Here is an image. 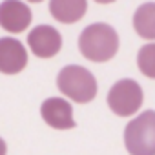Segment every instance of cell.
Segmentation results:
<instances>
[{"label":"cell","mask_w":155,"mask_h":155,"mask_svg":"<svg viewBox=\"0 0 155 155\" xmlns=\"http://www.w3.org/2000/svg\"><path fill=\"white\" fill-rule=\"evenodd\" d=\"M124 146L130 155H155V111L146 110L124 128Z\"/></svg>","instance_id":"cell-3"},{"label":"cell","mask_w":155,"mask_h":155,"mask_svg":"<svg viewBox=\"0 0 155 155\" xmlns=\"http://www.w3.org/2000/svg\"><path fill=\"white\" fill-rule=\"evenodd\" d=\"M28 46H29V49L33 51L35 57L51 58L62 48V35L55 28H51L48 24H42V26L33 28L28 33Z\"/></svg>","instance_id":"cell-5"},{"label":"cell","mask_w":155,"mask_h":155,"mask_svg":"<svg viewBox=\"0 0 155 155\" xmlns=\"http://www.w3.org/2000/svg\"><path fill=\"white\" fill-rule=\"evenodd\" d=\"M95 2H99V4H111V2H115V0H95Z\"/></svg>","instance_id":"cell-13"},{"label":"cell","mask_w":155,"mask_h":155,"mask_svg":"<svg viewBox=\"0 0 155 155\" xmlns=\"http://www.w3.org/2000/svg\"><path fill=\"white\" fill-rule=\"evenodd\" d=\"M28 66V51L20 40L4 37L0 38V73L17 75Z\"/></svg>","instance_id":"cell-8"},{"label":"cell","mask_w":155,"mask_h":155,"mask_svg":"<svg viewBox=\"0 0 155 155\" xmlns=\"http://www.w3.org/2000/svg\"><path fill=\"white\" fill-rule=\"evenodd\" d=\"M40 115L44 122L55 130H71L75 128V119H73V108L66 99L60 97H51L46 99L40 106Z\"/></svg>","instance_id":"cell-7"},{"label":"cell","mask_w":155,"mask_h":155,"mask_svg":"<svg viewBox=\"0 0 155 155\" xmlns=\"http://www.w3.org/2000/svg\"><path fill=\"white\" fill-rule=\"evenodd\" d=\"M28 2H33V4H38V2H42V0H28Z\"/></svg>","instance_id":"cell-14"},{"label":"cell","mask_w":155,"mask_h":155,"mask_svg":"<svg viewBox=\"0 0 155 155\" xmlns=\"http://www.w3.org/2000/svg\"><path fill=\"white\" fill-rule=\"evenodd\" d=\"M57 88L62 95L77 104H88L97 97V81L90 69L82 66H66L57 77Z\"/></svg>","instance_id":"cell-2"},{"label":"cell","mask_w":155,"mask_h":155,"mask_svg":"<svg viewBox=\"0 0 155 155\" xmlns=\"http://www.w3.org/2000/svg\"><path fill=\"white\" fill-rule=\"evenodd\" d=\"M106 101H108L110 110L115 115L131 117L142 106L144 95H142V88L139 86V82H135L133 79H120L110 88Z\"/></svg>","instance_id":"cell-4"},{"label":"cell","mask_w":155,"mask_h":155,"mask_svg":"<svg viewBox=\"0 0 155 155\" xmlns=\"http://www.w3.org/2000/svg\"><path fill=\"white\" fill-rule=\"evenodd\" d=\"M133 28L140 38L155 40V2H146L135 9Z\"/></svg>","instance_id":"cell-10"},{"label":"cell","mask_w":155,"mask_h":155,"mask_svg":"<svg viewBox=\"0 0 155 155\" xmlns=\"http://www.w3.org/2000/svg\"><path fill=\"white\" fill-rule=\"evenodd\" d=\"M6 153H8V146H6L4 139L0 137V155H6Z\"/></svg>","instance_id":"cell-12"},{"label":"cell","mask_w":155,"mask_h":155,"mask_svg":"<svg viewBox=\"0 0 155 155\" xmlns=\"http://www.w3.org/2000/svg\"><path fill=\"white\" fill-rule=\"evenodd\" d=\"M79 49L91 62H108L119 51V35L110 24H90L79 37Z\"/></svg>","instance_id":"cell-1"},{"label":"cell","mask_w":155,"mask_h":155,"mask_svg":"<svg viewBox=\"0 0 155 155\" xmlns=\"http://www.w3.org/2000/svg\"><path fill=\"white\" fill-rule=\"evenodd\" d=\"M137 66L148 79H155V42L144 44L137 53Z\"/></svg>","instance_id":"cell-11"},{"label":"cell","mask_w":155,"mask_h":155,"mask_svg":"<svg viewBox=\"0 0 155 155\" xmlns=\"http://www.w3.org/2000/svg\"><path fill=\"white\" fill-rule=\"evenodd\" d=\"M88 11L86 0H49V13L62 24L79 22Z\"/></svg>","instance_id":"cell-9"},{"label":"cell","mask_w":155,"mask_h":155,"mask_svg":"<svg viewBox=\"0 0 155 155\" xmlns=\"http://www.w3.org/2000/svg\"><path fill=\"white\" fill-rule=\"evenodd\" d=\"M33 20L31 9L22 0H4L0 4V28L9 33H22Z\"/></svg>","instance_id":"cell-6"}]
</instances>
